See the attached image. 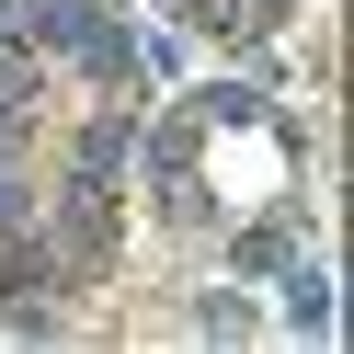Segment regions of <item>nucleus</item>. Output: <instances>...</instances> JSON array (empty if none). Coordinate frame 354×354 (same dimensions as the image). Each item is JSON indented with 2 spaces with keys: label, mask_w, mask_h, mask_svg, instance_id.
Wrapping results in <instances>:
<instances>
[{
  "label": "nucleus",
  "mask_w": 354,
  "mask_h": 354,
  "mask_svg": "<svg viewBox=\"0 0 354 354\" xmlns=\"http://www.w3.org/2000/svg\"><path fill=\"white\" fill-rule=\"evenodd\" d=\"M24 46L46 69H80L92 92H138V12L126 0H35Z\"/></svg>",
  "instance_id": "f257e3e1"
},
{
  "label": "nucleus",
  "mask_w": 354,
  "mask_h": 354,
  "mask_svg": "<svg viewBox=\"0 0 354 354\" xmlns=\"http://www.w3.org/2000/svg\"><path fill=\"white\" fill-rule=\"evenodd\" d=\"M297 252H308V206H297V194H286V206H263V217H240V229H229V274H240V286H274V274H286Z\"/></svg>",
  "instance_id": "f03ea898"
},
{
  "label": "nucleus",
  "mask_w": 354,
  "mask_h": 354,
  "mask_svg": "<svg viewBox=\"0 0 354 354\" xmlns=\"http://www.w3.org/2000/svg\"><path fill=\"white\" fill-rule=\"evenodd\" d=\"M274 320L297 331V343H331V331H343V297H331V263H320V252H297V263L274 274Z\"/></svg>",
  "instance_id": "7ed1b4c3"
},
{
  "label": "nucleus",
  "mask_w": 354,
  "mask_h": 354,
  "mask_svg": "<svg viewBox=\"0 0 354 354\" xmlns=\"http://www.w3.org/2000/svg\"><path fill=\"white\" fill-rule=\"evenodd\" d=\"M194 126H274V69H240V80H206V92H183Z\"/></svg>",
  "instance_id": "20e7f679"
},
{
  "label": "nucleus",
  "mask_w": 354,
  "mask_h": 354,
  "mask_svg": "<svg viewBox=\"0 0 354 354\" xmlns=\"http://www.w3.org/2000/svg\"><path fill=\"white\" fill-rule=\"evenodd\" d=\"M46 80H57V69L24 46V35H0V138H24V126L46 115Z\"/></svg>",
  "instance_id": "39448f33"
},
{
  "label": "nucleus",
  "mask_w": 354,
  "mask_h": 354,
  "mask_svg": "<svg viewBox=\"0 0 354 354\" xmlns=\"http://www.w3.org/2000/svg\"><path fill=\"white\" fill-rule=\"evenodd\" d=\"M194 331H206V343H252V331H263V297H252V286H194Z\"/></svg>",
  "instance_id": "423d86ee"
},
{
  "label": "nucleus",
  "mask_w": 354,
  "mask_h": 354,
  "mask_svg": "<svg viewBox=\"0 0 354 354\" xmlns=\"http://www.w3.org/2000/svg\"><path fill=\"white\" fill-rule=\"evenodd\" d=\"M194 69V24H138V80H183Z\"/></svg>",
  "instance_id": "0eeeda50"
},
{
  "label": "nucleus",
  "mask_w": 354,
  "mask_h": 354,
  "mask_svg": "<svg viewBox=\"0 0 354 354\" xmlns=\"http://www.w3.org/2000/svg\"><path fill=\"white\" fill-rule=\"evenodd\" d=\"M0 320H12V343H57V331H69V308H57L46 286H24V297H0Z\"/></svg>",
  "instance_id": "6e6552de"
},
{
  "label": "nucleus",
  "mask_w": 354,
  "mask_h": 354,
  "mask_svg": "<svg viewBox=\"0 0 354 354\" xmlns=\"http://www.w3.org/2000/svg\"><path fill=\"white\" fill-rule=\"evenodd\" d=\"M24 12H35V0H0V35H24Z\"/></svg>",
  "instance_id": "1a4fd4ad"
}]
</instances>
